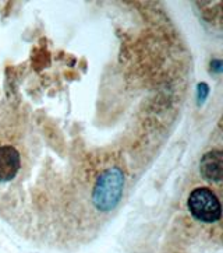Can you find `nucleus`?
Returning <instances> with one entry per match:
<instances>
[{
	"mask_svg": "<svg viewBox=\"0 0 223 253\" xmlns=\"http://www.w3.org/2000/svg\"><path fill=\"white\" fill-rule=\"evenodd\" d=\"M124 192V173L119 167H109L96 178L91 202L100 212H110L120 203Z\"/></svg>",
	"mask_w": 223,
	"mask_h": 253,
	"instance_id": "obj_1",
	"label": "nucleus"
},
{
	"mask_svg": "<svg viewBox=\"0 0 223 253\" xmlns=\"http://www.w3.org/2000/svg\"><path fill=\"white\" fill-rule=\"evenodd\" d=\"M190 214L199 222L214 224L222 217L219 199L209 188H195L187 199Z\"/></svg>",
	"mask_w": 223,
	"mask_h": 253,
	"instance_id": "obj_2",
	"label": "nucleus"
},
{
	"mask_svg": "<svg viewBox=\"0 0 223 253\" xmlns=\"http://www.w3.org/2000/svg\"><path fill=\"white\" fill-rule=\"evenodd\" d=\"M199 172L204 179L219 183L223 178V153L221 150H211L202 155L199 161Z\"/></svg>",
	"mask_w": 223,
	"mask_h": 253,
	"instance_id": "obj_3",
	"label": "nucleus"
},
{
	"mask_svg": "<svg viewBox=\"0 0 223 253\" xmlns=\"http://www.w3.org/2000/svg\"><path fill=\"white\" fill-rule=\"evenodd\" d=\"M21 167L20 153L13 146L0 147V182H10L17 176Z\"/></svg>",
	"mask_w": 223,
	"mask_h": 253,
	"instance_id": "obj_4",
	"label": "nucleus"
},
{
	"mask_svg": "<svg viewBox=\"0 0 223 253\" xmlns=\"http://www.w3.org/2000/svg\"><path fill=\"white\" fill-rule=\"evenodd\" d=\"M208 94H209V87H208L207 83H199L197 85V102H198V105H202L205 102V99L208 98Z\"/></svg>",
	"mask_w": 223,
	"mask_h": 253,
	"instance_id": "obj_5",
	"label": "nucleus"
},
{
	"mask_svg": "<svg viewBox=\"0 0 223 253\" xmlns=\"http://www.w3.org/2000/svg\"><path fill=\"white\" fill-rule=\"evenodd\" d=\"M222 60L221 59H212V62H211V70L216 74H221L222 73Z\"/></svg>",
	"mask_w": 223,
	"mask_h": 253,
	"instance_id": "obj_6",
	"label": "nucleus"
}]
</instances>
